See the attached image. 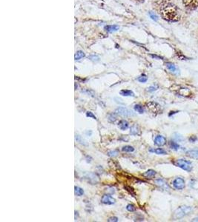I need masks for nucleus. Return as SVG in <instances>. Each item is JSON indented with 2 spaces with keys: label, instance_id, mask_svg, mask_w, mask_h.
<instances>
[{
  "label": "nucleus",
  "instance_id": "obj_32",
  "mask_svg": "<svg viewBox=\"0 0 198 222\" xmlns=\"http://www.w3.org/2000/svg\"><path fill=\"white\" fill-rule=\"evenodd\" d=\"M86 116H87V117L92 118H94V119L97 120V117H96V116L94 115L93 113H91V112H87V113H86Z\"/></svg>",
  "mask_w": 198,
  "mask_h": 222
},
{
  "label": "nucleus",
  "instance_id": "obj_19",
  "mask_svg": "<svg viewBox=\"0 0 198 222\" xmlns=\"http://www.w3.org/2000/svg\"><path fill=\"white\" fill-rule=\"evenodd\" d=\"M156 173H157L154 170H149L143 173V175L147 178H153L156 175Z\"/></svg>",
  "mask_w": 198,
  "mask_h": 222
},
{
  "label": "nucleus",
  "instance_id": "obj_17",
  "mask_svg": "<svg viewBox=\"0 0 198 222\" xmlns=\"http://www.w3.org/2000/svg\"><path fill=\"white\" fill-rule=\"evenodd\" d=\"M150 152L151 153H154L157 155H166L167 153L165 150L162 149V148H157V149H151L150 150Z\"/></svg>",
  "mask_w": 198,
  "mask_h": 222
},
{
  "label": "nucleus",
  "instance_id": "obj_4",
  "mask_svg": "<svg viewBox=\"0 0 198 222\" xmlns=\"http://www.w3.org/2000/svg\"><path fill=\"white\" fill-rule=\"evenodd\" d=\"M183 2L188 10H195L198 7V0H183Z\"/></svg>",
  "mask_w": 198,
  "mask_h": 222
},
{
  "label": "nucleus",
  "instance_id": "obj_34",
  "mask_svg": "<svg viewBox=\"0 0 198 222\" xmlns=\"http://www.w3.org/2000/svg\"><path fill=\"white\" fill-rule=\"evenodd\" d=\"M149 15H150V17L152 18L153 20H154V21H157V19H158V17H157V16L156 14H154V13H152V12H150Z\"/></svg>",
  "mask_w": 198,
  "mask_h": 222
},
{
  "label": "nucleus",
  "instance_id": "obj_21",
  "mask_svg": "<svg viewBox=\"0 0 198 222\" xmlns=\"http://www.w3.org/2000/svg\"><path fill=\"white\" fill-rule=\"evenodd\" d=\"M74 192H75L76 195L82 196V195H83V194H84V190H83L82 188L76 186L74 187Z\"/></svg>",
  "mask_w": 198,
  "mask_h": 222
},
{
  "label": "nucleus",
  "instance_id": "obj_20",
  "mask_svg": "<svg viewBox=\"0 0 198 222\" xmlns=\"http://www.w3.org/2000/svg\"><path fill=\"white\" fill-rule=\"evenodd\" d=\"M85 53L84 52L81 51H77V53H76V54L74 56V59H75V61H78V60H80L81 59H82L83 57H85Z\"/></svg>",
  "mask_w": 198,
  "mask_h": 222
},
{
  "label": "nucleus",
  "instance_id": "obj_29",
  "mask_svg": "<svg viewBox=\"0 0 198 222\" xmlns=\"http://www.w3.org/2000/svg\"><path fill=\"white\" fill-rule=\"evenodd\" d=\"M116 113H114L113 114H111L110 116H108V121H111V122H114L116 120Z\"/></svg>",
  "mask_w": 198,
  "mask_h": 222
},
{
  "label": "nucleus",
  "instance_id": "obj_25",
  "mask_svg": "<svg viewBox=\"0 0 198 222\" xmlns=\"http://www.w3.org/2000/svg\"><path fill=\"white\" fill-rule=\"evenodd\" d=\"M169 145H170V147L171 148L172 150H177L179 149V145L177 143H176V142H173V141H171V142H169Z\"/></svg>",
  "mask_w": 198,
  "mask_h": 222
},
{
  "label": "nucleus",
  "instance_id": "obj_24",
  "mask_svg": "<svg viewBox=\"0 0 198 222\" xmlns=\"http://www.w3.org/2000/svg\"><path fill=\"white\" fill-rule=\"evenodd\" d=\"M166 67H167L168 69L170 71L173 72V73H175V72L177 71V70L175 64H172V63H170V62H168L166 64Z\"/></svg>",
  "mask_w": 198,
  "mask_h": 222
},
{
  "label": "nucleus",
  "instance_id": "obj_6",
  "mask_svg": "<svg viewBox=\"0 0 198 222\" xmlns=\"http://www.w3.org/2000/svg\"><path fill=\"white\" fill-rule=\"evenodd\" d=\"M114 113H115L116 115H118V116H123V117L131 116L133 115L131 111L128 110V109L125 108V107H118V108H116L115 110V112Z\"/></svg>",
  "mask_w": 198,
  "mask_h": 222
},
{
  "label": "nucleus",
  "instance_id": "obj_35",
  "mask_svg": "<svg viewBox=\"0 0 198 222\" xmlns=\"http://www.w3.org/2000/svg\"><path fill=\"white\" fill-rule=\"evenodd\" d=\"M118 221H119V219H118L117 217H115V216H114V217L109 218L108 219V222H117Z\"/></svg>",
  "mask_w": 198,
  "mask_h": 222
},
{
  "label": "nucleus",
  "instance_id": "obj_3",
  "mask_svg": "<svg viewBox=\"0 0 198 222\" xmlns=\"http://www.w3.org/2000/svg\"><path fill=\"white\" fill-rule=\"evenodd\" d=\"M174 164L177 166H178V167H180L181 169L186 170V171L191 172L192 170V163L189 161H186L185 159H177V160H176L174 162Z\"/></svg>",
  "mask_w": 198,
  "mask_h": 222
},
{
  "label": "nucleus",
  "instance_id": "obj_30",
  "mask_svg": "<svg viewBox=\"0 0 198 222\" xmlns=\"http://www.w3.org/2000/svg\"><path fill=\"white\" fill-rule=\"evenodd\" d=\"M147 80H148V78L145 75H142L140 77L138 78V81L141 83H145L147 81Z\"/></svg>",
  "mask_w": 198,
  "mask_h": 222
},
{
  "label": "nucleus",
  "instance_id": "obj_2",
  "mask_svg": "<svg viewBox=\"0 0 198 222\" xmlns=\"http://www.w3.org/2000/svg\"><path fill=\"white\" fill-rule=\"evenodd\" d=\"M192 211V207L188 206H181L177 208L174 212V218L175 219H180L184 216L189 215Z\"/></svg>",
  "mask_w": 198,
  "mask_h": 222
},
{
  "label": "nucleus",
  "instance_id": "obj_9",
  "mask_svg": "<svg viewBox=\"0 0 198 222\" xmlns=\"http://www.w3.org/2000/svg\"><path fill=\"white\" fill-rule=\"evenodd\" d=\"M155 183H156V184L157 185V186L160 187L162 188V190H167V191L170 190L169 186H168L167 182H166L164 179H157V180L155 181Z\"/></svg>",
  "mask_w": 198,
  "mask_h": 222
},
{
  "label": "nucleus",
  "instance_id": "obj_23",
  "mask_svg": "<svg viewBox=\"0 0 198 222\" xmlns=\"http://www.w3.org/2000/svg\"><path fill=\"white\" fill-rule=\"evenodd\" d=\"M122 150L123 152H127V153H132V152L134 151V148L132 147V146H124V147L122 148Z\"/></svg>",
  "mask_w": 198,
  "mask_h": 222
},
{
  "label": "nucleus",
  "instance_id": "obj_22",
  "mask_svg": "<svg viewBox=\"0 0 198 222\" xmlns=\"http://www.w3.org/2000/svg\"><path fill=\"white\" fill-rule=\"evenodd\" d=\"M134 110L136 112H137L138 113L140 114H142L144 113V109L143 107H142V105H134Z\"/></svg>",
  "mask_w": 198,
  "mask_h": 222
},
{
  "label": "nucleus",
  "instance_id": "obj_28",
  "mask_svg": "<svg viewBox=\"0 0 198 222\" xmlns=\"http://www.w3.org/2000/svg\"><path fill=\"white\" fill-rule=\"evenodd\" d=\"M75 138H76V140H77L79 143H80L82 144H86V143H85L84 139H83V138L80 136H79V135H76Z\"/></svg>",
  "mask_w": 198,
  "mask_h": 222
},
{
  "label": "nucleus",
  "instance_id": "obj_18",
  "mask_svg": "<svg viewBox=\"0 0 198 222\" xmlns=\"http://www.w3.org/2000/svg\"><path fill=\"white\" fill-rule=\"evenodd\" d=\"M105 31H108V32L112 33L114 32V31H116L119 30V26L117 25H107L105 27Z\"/></svg>",
  "mask_w": 198,
  "mask_h": 222
},
{
  "label": "nucleus",
  "instance_id": "obj_31",
  "mask_svg": "<svg viewBox=\"0 0 198 222\" xmlns=\"http://www.w3.org/2000/svg\"><path fill=\"white\" fill-rule=\"evenodd\" d=\"M82 92H85V93H86L87 95L91 96H93V97H94V96H95V92H94V91H93V90H82Z\"/></svg>",
  "mask_w": 198,
  "mask_h": 222
},
{
  "label": "nucleus",
  "instance_id": "obj_33",
  "mask_svg": "<svg viewBox=\"0 0 198 222\" xmlns=\"http://www.w3.org/2000/svg\"><path fill=\"white\" fill-rule=\"evenodd\" d=\"M89 59H91V60L94 61V62H97V61H99V56H95V55L90 56H89Z\"/></svg>",
  "mask_w": 198,
  "mask_h": 222
},
{
  "label": "nucleus",
  "instance_id": "obj_5",
  "mask_svg": "<svg viewBox=\"0 0 198 222\" xmlns=\"http://www.w3.org/2000/svg\"><path fill=\"white\" fill-rule=\"evenodd\" d=\"M146 107L153 113H159L161 111V107L158 104L154 101H150L146 104Z\"/></svg>",
  "mask_w": 198,
  "mask_h": 222
},
{
  "label": "nucleus",
  "instance_id": "obj_12",
  "mask_svg": "<svg viewBox=\"0 0 198 222\" xmlns=\"http://www.w3.org/2000/svg\"><path fill=\"white\" fill-rule=\"evenodd\" d=\"M177 90H178V93L179 94V95L182 96H184V97H188V96H190L191 95H192V92H191V91L188 90V88H179Z\"/></svg>",
  "mask_w": 198,
  "mask_h": 222
},
{
  "label": "nucleus",
  "instance_id": "obj_27",
  "mask_svg": "<svg viewBox=\"0 0 198 222\" xmlns=\"http://www.w3.org/2000/svg\"><path fill=\"white\" fill-rule=\"evenodd\" d=\"M126 210L128 211V212H134L136 210V207H134V205L133 204H128L126 206Z\"/></svg>",
  "mask_w": 198,
  "mask_h": 222
},
{
  "label": "nucleus",
  "instance_id": "obj_38",
  "mask_svg": "<svg viewBox=\"0 0 198 222\" xmlns=\"http://www.w3.org/2000/svg\"><path fill=\"white\" fill-rule=\"evenodd\" d=\"M137 1H139V2H142V1H144V0H137Z\"/></svg>",
  "mask_w": 198,
  "mask_h": 222
},
{
  "label": "nucleus",
  "instance_id": "obj_26",
  "mask_svg": "<svg viewBox=\"0 0 198 222\" xmlns=\"http://www.w3.org/2000/svg\"><path fill=\"white\" fill-rule=\"evenodd\" d=\"M118 154H119V151L117 150H111L109 151L108 153V155H109L110 157H116L117 156Z\"/></svg>",
  "mask_w": 198,
  "mask_h": 222
},
{
  "label": "nucleus",
  "instance_id": "obj_13",
  "mask_svg": "<svg viewBox=\"0 0 198 222\" xmlns=\"http://www.w3.org/2000/svg\"><path fill=\"white\" fill-rule=\"evenodd\" d=\"M118 127L121 130H126L129 127V123L126 120H121L118 123Z\"/></svg>",
  "mask_w": 198,
  "mask_h": 222
},
{
  "label": "nucleus",
  "instance_id": "obj_10",
  "mask_svg": "<svg viewBox=\"0 0 198 222\" xmlns=\"http://www.w3.org/2000/svg\"><path fill=\"white\" fill-rule=\"evenodd\" d=\"M154 144L156 145L159 146V147H161V146H164L165 144H166V139L164 136H157L154 138Z\"/></svg>",
  "mask_w": 198,
  "mask_h": 222
},
{
  "label": "nucleus",
  "instance_id": "obj_15",
  "mask_svg": "<svg viewBox=\"0 0 198 222\" xmlns=\"http://www.w3.org/2000/svg\"><path fill=\"white\" fill-rule=\"evenodd\" d=\"M186 155L189 158L198 159V150H188L186 152Z\"/></svg>",
  "mask_w": 198,
  "mask_h": 222
},
{
  "label": "nucleus",
  "instance_id": "obj_37",
  "mask_svg": "<svg viewBox=\"0 0 198 222\" xmlns=\"http://www.w3.org/2000/svg\"><path fill=\"white\" fill-rule=\"evenodd\" d=\"M197 137L194 136H191L190 138H189V141H190V142H195V141L197 140Z\"/></svg>",
  "mask_w": 198,
  "mask_h": 222
},
{
  "label": "nucleus",
  "instance_id": "obj_7",
  "mask_svg": "<svg viewBox=\"0 0 198 222\" xmlns=\"http://www.w3.org/2000/svg\"><path fill=\"white\" fill-rule=\"evenodd\" d=\"M173 186L177 190H183L185 188L186 184H185V181L182 178H177L173 181Z\"/></svg>",
  "mask_w": 198,
  "mask_h": 222
},
{
  "label": "nucleus",
  "instance_id": "obj_36",
  "mask_svg": "<svg viewBox=\"0 0 198 222\" xmlns=\"http://www.w3.org/2000/svg\"><path fill=\"white\" fill-rule=\"evenodd\" d=\"M157 90V87H155V86H151V87H150V88H148V90H149V92H154Z\"/></svg>",
  "mask_w": 198,
  "mask_h": 222
},
{
  "label": "nucleus",
  "instance_id": "obj_1",
  "mask_svg": "<svg viewBox=\"0 0 198 222\" xmlns=\"http://www.w3.org/2000/svg\"><path fill=\"white\" fill-rule=\"evenodd\" d=\"M160 14L162 18L168 22H178L180 18L178 7L172 4H166L162 5Z\"/></svg>",
  "mask_w": 198,
  "mask_h": 222
},
{
  "label": "nucleus",
  "instance_id": "obj_16",
  "mask_svg": "<svg viewBox=\"0 0 198 222\" xmlns=\"http://www.w3.org/2000/svg\"><path fill=\"white\" fill-rule=\"evenodd\" d=\"M120 94L123 96H131V97H134L135 95L131 90H120Z\"/></svg>",
  "mask_w": 198,
  "mask_h": 222
},
{
  "label": "nucleus",
  "instance_id": "obj_11",
  "mask_svg": "<svg viewBox=\"0 0 198 222\" xmlns=\"http://www.w3.org/2000/svg\"><path fill=\"white\" fill-rule=\"evenodd\" d=\"M130 133L133 136H138L140 134V128L137 124H134L130 128Z\"/></svg>",
  "mask_w": 198,
  "mask_h": 222
},
{
  "label": "nucleus",
  "instance_id": "obj_8",
  "mask_svg": "<svg viewBox=\"0 0 198 222\" xmlns=\"http://www.w3.org/2000/svg\"><path fill=\"white\" fill-rule=\"evenodd\" d=\"M101 202L104 204H107V205H112L115 204L116 202V200L112 197V196L109 195H104L102 197L101 199Z\"/></svg>",
  "mask_w": 198,
  "mask_h": 222
},
{
  "label": "nucleus",
  "instance_id": "obj_14",
  "mask_svg": "<svg viewBox=\"0 0 198 222\" xmlns=\"http://www.w3.org/2000/svg\"><path fill=\"white\" fill-rule=\"evenodd\" d=\"M86 178L91 183H97V182H98V181H99V179H98L97 175H96V174H94V173L88 174V175H87Z\"/></svg>",
  "mask_w": 198,
  "mask_h": 222
}]
</instances>
